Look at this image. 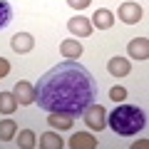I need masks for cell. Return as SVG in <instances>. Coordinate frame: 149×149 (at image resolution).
<instances>
[{"instance_id":"3957f363","label":"cell","mask_w":149,"mask_h":149,"mask_svg":"<svg viewBox=\"0 0 149 149\" xmlns=\"http://www.w3.org/2000/svg\"><path fill=\"white\" fill-rule=\"evenodd\" d=\"M82 119H85V124L90 129H95V132H102V129L107 127V112H104V107L95 104V102L82 112Z\"/></svg>"},{"instance_id":"ffe728a7","label":"cell","mask_w":149,"mask_h":149,"mask_svg":"<svg viewBox=\"0 0 149 149\" xmlns=\"http://www.w3.org/2000/svg\"><path fill=\"white\" fill-rule=\"evenodd\" d=\"M92 0H67V5L74 8V10H85V8H90Z\"/></svg>"},{"instance_id":"ba28073f","label":"cell","mask_w":149,"mask_h":149,"mask_svg":"<svg viewBox=\"0 0 149 149\" xmlns=\"http://www.w3.org/2000/svg\"><path fill=\"white\" fill-rule=\"evenodd\" d=\"M10 47L15 50L17 55H25V52H30V50L35 47V40H32V35H27V32H15L13 40H10Z\"/></svg>"},{"instance_id":"2e32d148","label":"cell","mask_w":149,"mask_h":149,"mask_svg":"<svg viewBox=\"0 0 149 149\" xmlns=\"http://www.w3.org/2000/svg\"><path fill=\"white\" fill-rule=\"evenodd\" d=\"M17 109V100L13 92H0V112L3 114H13Z\"/></svg>"},{"instance_id":"5b68a950","label":"cell","mask_w":149,"mask_h":149,"mask_svg":"<svg viewBox=\"0 0 149 149\" xmlns=\"http://www.w3.org/2000/svg\"><path fill=\"white\" fill-rule=\"evenodd\" d=\"M127 52H129L132 60H139V62L147 60L149 57V40H147V37H134V40H129Z\"/></svg>"},{"instance_id":"e0dca14e","label":"cell","mask_w":149,"mask_h":149,"mask_svg":"<svg viewBox=\"0 0 149 149\" xmlns=\"http://www.w3.org/2000/svg\"><path fill=\"white\" fill-rule=\"evenodd\" d=\"M35 144H37L35 132H32V129H22L20 137H17V147H20V149H32Z\"/></svg>"},{"instance_id":"8992f818","label":"cell","mask_w":149,"mask_h":149,"mask_svg":"<svg viewBox=\"0 0 149 149\" xmlns=\"http://www.w3.org/2000/svg\"><path fill=\"white\" fill-rule=\"evenodd\" d=\"M67 30L72 32V35H77V37H90L92 35V20H87V17H82V15L70 17L67 20Z\"/></svg>"},{"instance_id":"ac0fdd59","label":"cell","mask_w":149,"mask_h":149,"mask_svg":"<svg viewBox=\"0 0 149 149\" xmlns=\"http://www.w3.org/2000/svg\"><path fill=\"white\" fill-rule=\"evenodd\" d=\"M10 20H13V8H10V3L0 0V30L10 25Z\"/></svg>"},{"instance_id":"4fadbf2b","label":"cell","mask_w":149,"mask_h":149,"mask_svg":"<svg viewBox=\"0 0 149 149\" xmlns=\"http://www.w3.org/2000/svg\"><path fill=\"white\" fill-rule=\"evenodd\" d=\"M47 122H50V127H52V129H60V132H62V129H70V127H72L74 119L70 117V114H57V112H50Z\"/></svg>"},{"instance_id":"44dd1931","label":"cell","mask_w":149,"mask_h":149,"mask_svg":"<svg viewBox=\"0 0 149 149\" xmlns=\"http://www.w3.org/2000/svg\"><path fill=\"white\" fill-rule=\"evenodd\" d=\"M8 72H10V62H8L5 57H0V80H3Z\"/></svg>"},{"instance_id":"d6986e66","label":"cell","mask_w":149,"mask_h":149,"mask_svg":"<svg viewBox=\"0 0 149 149\" xmlns=\"http://www.w3.org/2000/svg\"><path fill=\"white\" fill-rule=\"evenodd\" d=\"M109 100H114V102L127 100V90H124V87H112L109 90Z\"/></svg>"},{"instance_id":"6da1fadb","label":"cell","mask_w":149,"mask_h":149,"mask_svg":"<svg viewBox=\"0 0 149 149\" xmlns=\"http://www.w3.org/2000/svg\"><path fill=\"white\" fill-rule=\"evenodd\" d=\"M97 100V82L85 65L77 60H65L40 77L35 85V102L40 109L80 117Z\"/></svg>"},{"instance_id":"7a4b0ae2","label":"cell","mask_w":149,"mask_h":149,"mask_svg":"<svg viewBox=\"0 0 149 149\" xmlns=\"http://www.w3.org/2000/svg\"><path fill=\"white\" fill-rule=\"evenodd\" d=\"M107 124L112 127L114 134L132 137V134H137L139 129H144L147 119H144V112L139 109V107H134V104H119L117 109H112Z\"/></svg>"},{"instance_id":"8fae6325","label":"cell","mask_w":149,"mask_h":149,"mask_svg":"<svg viewBox=\"0 0 149 149\" xmlns=\"http://www.w3.org/2000/svg\"><path fill=\"white\" fill-rule=\"evenodd\" d=\"M107 70H109L112 77H124V74H129V70H132V62L124 57H112L109 62H107Z\"/></svg>"},{"instance_id":"277c9868","label":"cell","mask_w":149,"mask_h":149,"mask_svg":"<svg viewBox=\"0 0 149 149\" xmlns=\"http://www.w3.org/2000/svg\"><path fill=\"white\" fill-rule=\"evenodd\" d=\"M117 15H119V20H122V22H127V25H134V22L142 20L144 10L139 8V3H132V0H127V3H122V5H119Z\"/></svg>"},{"instance_id":"52a82bcc","label":"cell","mask_w":149,"mask_h":149,"mask_svg":"<svg viewBox=\"0 0 149 149\" xmlns=\"http://www.w3.org/2000/svg\"><path fill=\"white\" fill-rule=\"evenodd\" d=\"M13 95H15L17 104H32V102H35V85L20 80L15 85V90H13Z\"/></svg>"},{"instance_id":"5bb4252c","label":"cell","mask_w":149,"mask_h":149,"mask_svg":"<svg viewBox=\"0 0 149 149\" xmlns=\"http://www.w3.org/2000/svg\"><path fill=\"white\" fill-rule=\"evenodd\" d=\"M62 147H65V142L60 139V134H55V132L40 134V149H62Z\"/></svg>"},{"instance_id":"9a60e30c","label":"cell","mask_w":149,"mask_h":149,"mask_svg":"<svg viewBox=\"0 0 149 149\" xmlns=\"http://www.w3.org/2000/svg\"><path fill=\"white\" fill-rule=\"evenodd\" d=\"M15 132H17L15 119H0V142H10V139H15Z\"/></svg>"},{"instance_id":"9c48e42d","label":"cell","mask_w":149,"mask_h":149,"mask_svg":"<svg viewBox=\"0 0 149 149\" xmlns=\"http://www.w3.org/2000/svg\"><path fill=\"white\" fill-rule=\"evenodd\" d=\"M67 144H70L72 149H97V139L92 137V134H87V132H77V134H72Z\"/></svg>"},{"instance_id":"7c38bea8","label":"cell","mask_w":149,"mask_h":149,"mask_svg":"<svg viewBox=\"0 0 149 149\" xmlns=\"http://www.w3.org/2000/svg\"><path fill=\"white\" fill-rule=\"evenodd\" d=\"M60 52H62L65 60H80L82 57V45L77 42V40H65V42L60 45Z\"/></svg>"},{"instance_id":"30bf717a","label":"cell","mask_w":149,"mask_h":149,"mask_svg":"<svg viewBox=\"0 0 149 149\" xmlns=\"http://www.w3.org/2000/svg\"><path fill=\"white\" fill-rule=\"evenodd\" d=\"M114 25V13L107 10V8H100V10L92 15V27H100V30H109Z\"/></svg>"}]
</instances>
